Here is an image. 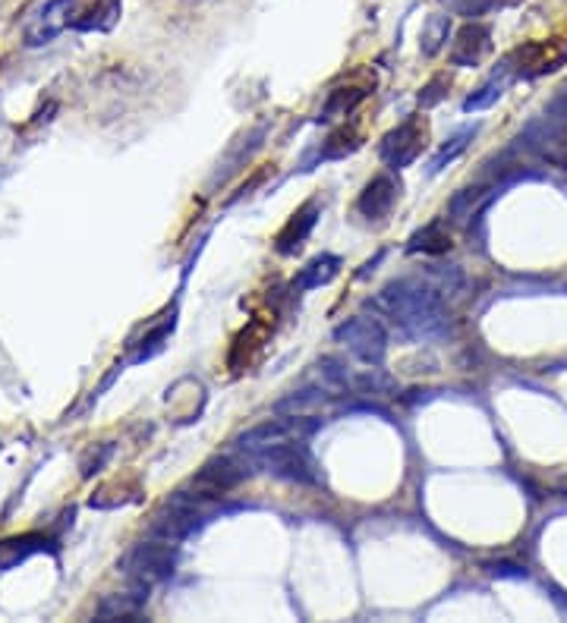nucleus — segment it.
Returning <instances> with one entry per match:
<instances>
[{
  "instance_id": "6e6552de",
  "label": "nucleus",
  "mask_w": 567,
  "mask_h": 623,
  "mask_svg": "<svg viewBox=\"0 0 567 623\" xmlns=\"http://www.w3.org/2000/svg\"><path fill=\"white\" fill-rule=\"evenodd\" d=\"M73 7H76V0H45L25 23V45L42 47L54 42L70 25Z\"/></svg>"
},
{
  "instance_id": "4be33fe9",
  "label": "nucleus",
  "mask_w": 567,
  "mask_h": 623,
  "mask_svg": "<svg viewBox=\"0 0 567 623\" xmlns=\"http://www.w3.org/2000/svg\"><path fill=\"white\" fill-rule=\"evenodd\" d=\"M451 35V16L445 13H432L429 20L423 23V35H420V47H423L425 57H432V54H438L445 42H448Z\"/></svg>"
},
{
  "instance_id": "a211bd4d",
  "label": "nucleus",
  "mask_w": 567,
  "mask_h": 623,
  "mask_svg": "<svg viewBox=\"0 0 567 623\" xmlns=\"http://www.w3.org/2000/svg\"><path fill=\"white\" fill-rule=\"evenodd\" d=\"M337 271H341V258H337V255H315L307 268L297 275L293 287H297V290H315V287H322V283H331V280L337 277Z\"/></svg>"
},
{
  "instance_id": "aec40b11",
  "label": "nucleus",
  "mask_w": 567,
  "mask_h": 623,
  "mask_svg": "<svg viewBox=\"0 0 567 623\" xmlns=\"http://www.w3.org/2000/svg\"><path fill=\"white\" fill-rule=\"evenodd\" d=\"M363 98H366V89H356V86L334 89V92H329V98H325L319 120H337V116H347Z\"/></svg>"
},
{
  "instance_id": "6ab92c4d",
  "label": "nucleus",
  "mask_w": 567,
  "mask_h": 623,
  "mask_svg": "<svg viewBox=\"0 0 567 623\" xmlns=\"http://www.w3.org/2000/svg\"><path fill=\"white\" fill-rule=\"evenodd\" d=\"M407 249H410V253H425V255L448 253L451 233L445 231V224H442V221H432V224H425L423 231H416L413 236H410Z\"/></svg>"
},
{
  "instance_id": "20e7f679",
  "label": "nucleus",
  "mask_w": 567,
  "mask_h": 623,
  "mask_svg": "<svg viewBox=\"0 0 567 623\" xmlns=\"http://www.w3.org/2000/svg\"><path fill=\"white\" fill-rule=\"evenodd\" d=\"M123 574L140 582V586H155L174 574L177 567V552H174V542H162V538H152V542H142L133 552L123 557Z\"/></svg>"
},
{
  "instance_id": "393cba45",
  "label": "nucleus",
  "mask_w": 567,
  "mask_h": 623,
  "mask_svg": "<svg viewBox=\"0 0 567 623\" xmlns=\"http://www.w3.org/2000/svg\"><path fill=\"white\" fill-rule=\"evenodd\" d=\"M442 3L448 7V13H454V16L479 20V16H486L496 7L498 0H442Z\"/></svg>"
},
{
  "instance_id": "f3484780",
  "label": "nucleus",
  "mask_w": 567,
  "mask_h": 623,
  "mask_svg": "<svg viewBox=\"0 0 567 623\" xmlns=\"http://www.w3.org/2000/svg\"><path fill=\"white\" fill-rule=\"evenodd\" d=\"M47 542L45 535H35V532H29V535H16V538H7V542H0V570H13L16 564H23L25 557H32V554L45 552Z\"/></svg>"
},
{
  "instance_id": "1a4fd4ad",
  "label": "nucleus",
  "mask_w": 567,
  "mask_h": 623,
  "mask_svg": "<svg viewBox=\"0 0 567 623\" xmlns=\"http://www.w3.org/2000/svg\"><path fill=\"white\" fill-rule=\"evenodd\" d=\"M523 142H526V148H533L545 162H567V126L558 123V120H552V116L530 123L523 130Z\"/></svg>"
},
{
  "instance_id": "7ed1b4c3",
  "label": "nucleus",
  "mask_w": 567,
  "mask_h": 623,
  "mask_svg": "<svg viewBox=\"0 0 567 623\" xmlns=\"http://www.w3.org/2000/svg\"><path fill=\"white\" fill-rule=\"evenodd\" d=\"M253 466L265 469L268 476L275 479H284V482H297V485H319V472H315V463L307 454V447L297 441H278L271 447L259 450L256 457H249Z\"/></svg>"
},
{
  "instance_id": "423d86ee",
  "label": "nucleus",
  "mask_w": 567,
  "mask_h": 623,
  "mask_svg": "<svg viewBox=\"0 0 567 623\" xmlns=\"http://www.w3.org/2000/svg\"><path fill=\"white\" fill-rule=\"evenodd\" d=\"M249 457L246 460H236V457H214L209 460L199 472H196V479H192V491L199 494V498H205V501H212L218 494H227L231 488L243 482L246 476H249Z\"/></svg>"
},
{
  "instance_id": "f257e3e1",
  "label": "nucleus",
  "mask_w": 567,
  "mask_h": 623,
  "mask_svg": "<svg viewBox=\"0 0 567 623\" xmlns=\"http://www.w3.org/2000/svg\"><path fill=\"white\" fill-rule=\"evenodd\" d=\"M376 305L394 322L398 334L407 341H432L445 334L448 315L438 293H432L423 283L413 280H394L378 293Z\"/></svg>"
},
{
  "instance_id": "f8f14e48",
  "label": "nucleus",
  "mask_w": 567,
  "mask_h": 623,
  "mask_svg": "<svg viewBox=\"0 0 567 623\" xmlns=\"http://www.w3.org/2000/svg\"><path fill=\"white\" fill-rule=\"evenodd\" d=\"M297 435V422L290 419H268V422H262L256 429H249V432H243L240 438H236V450L240 454H246V457H256L259 450L265 447H271V444H278V441H290Z\"/></svg>"
},
{
  "instance_id": "a878e982",
  "label": "nucleus",
  "mask_w": 567,
  "mask_h": 623,
  "mask_svg": "<svg viewBox=\"0 0 567 623\" xmlns=\"http://www.w3.org/2000/svg\"><path fill=\"white\" fill-rule=\"evenodd\" d=\"M120 16V0H108L98 13H92V20H79V23H73L76 29H82V32H89V29H111V25L118 23Z\"/></svg>"
},
{
  "instance_id": "f03ea898",
  "label": "nucleus",
  "mask_w": 567,
  "mask_h": 623,
  "mask_svg": "<svg viewBox=\"0 0 567 623\" xmlns=\"http://www.w3.org/2000/svg\"><path fill=\"white\" fill-rule=\"evenodd\" d=\"M205 523V498H199L196 491H177L170 494L165 508L155 513L152 520V535L162 542H184L187 535L199 530Z\"/></svg>"
},
{
  "instance_id": "cd10ccee",
  "label": "nucleus",
  "mask_w": 567,
  "mask_h": 623,
  "mask_svg": "<svg viewBox=\"0 0 567 623\" xmlns=\"http://www.w3.org/2000/svg\"><path fill=\"white\" fill-rule=\"evenodd\" d=\"M445 86H448V79H442V76H438V79H432L423 92H420V104H423V108L438 104V101H442V94H445V92H438V89H445Z\"/></svg>"
},
{
  "instance_id": "0eeeda50",
  "label": "nucleus",
  "mask_w": 567,
  "mask_h": 623,
  "mask_svg": "<svg viewBox=\"0 0 567 623\" xmlns=\"http://www.w3.org/2000/svg\"><path fill=\"white\" fill-rule=\"evenodd\" d=\"M423 142H425V123L420 116H410V120H403L401 126H394L388 136L381 138L378 155H381V162L388 164V167L401 170V167H410V164L420 158Z\"/></svg>"
},
{
  "instance_id": "dca6fc26",
  "label": "nucleus",
  "mask_w": 567,
  "mask_h": 623,
  "mask_svg": "<svg viewBox=\"0 0 567 623\" xmlns=\"http://www.w3.org/2000/svg\"><path fill=\"white\" fill-rule=\"evenodd\" d=\"M262 138H265V123H262V126H256V130H253V133H249L246 138H240L234 148H231V152L224 155V162L218 164V170H214L212 186L224 183V180H227L231 174H236V170H240L243 164L249 162V155H253V152L259 148Z\"/></svg>"
},
{
  "instance_id": "9d476101",
  "label": "nucleus",
  "mask_w": 567,
  "mask_h": 623,
  "mask_svg": "<svg viewBox=\"0 0 567 623\" xmlns=\"http://www.w3.org/2000/svg\"><path fill=\"white\" fill-rule=\"evenodd\" d=\"M489 51H492V29L470 20L457 32V42L451 47V64L464 69L479 67L489 57Z\"/></svg>"
},
{
  "instance_id": "39448f33",
  "label": "nucleus",
  "mask_w": 567,
  "mask_h": 623,
  "mask_svg": "<svg viewBox=\"0 0 567 623\" xmlns=\"http://www.w3.org/2000/svg\"><path fill=\"white\" fill-rule=\"evenodd\" d=\"M334 341L344 344L356 359L369 363V366H381L385 363V353H388V334L376 319H366V315H354L347 322H341L334 327Z\"/></svg>"
},
{
  "instance_id": "4468645a",
  "label": "nucleus",
  "mask_w": 567,
  "mask_h": 623,
  "mask_svg": "<svg viewBox=\"0 0 567 623\" xmlns=\"http://www.w3.org/2000/svg\"><path fill=\"white\" fill-rule=\"evenodd\" d=\"M315 221H319V202H307V205L300 208V211L287 221V227L278 233V253H297V249L307 243V236L312 233V227H315Z\"/></svg>"
},
{
  "instance_id": "2eb2a0df",
  "label": "nucleus",
  "mask_w": 567,
  "mask_h": 623,
  "mask_svg": "<svg viewBox=\"0 0 567 623\" xmlns=\"http://www.w3.org/2000/svg\"><path fill=\"white\" fill-rule=\"evenodd\" d=\"M511 76H514V60L508 57V60H504V64H501V67H498L496 73H492V76H489V79L470 94V98H467V101H464V111L472 114V111H486V108H492L498 98L504 94V89L511 86Z\"/></svg>"
},
{
  "instance_id": "5701e85b",
  "label": "nucleus",
  "mask_w": 567,
  "mask_h": 623,
  "mask_svg": "<svg viewBox=\"0 0 567 623\" xmlns=\"http://www.w3.org/2000/svg\"><path fill=\"white\" fill-rule=\"evenodd\" d=\"M482 189L479 186H467V189H460V192H454V199H451V205H448V211H451V218L454 221H467V218H472V211H476V205L482 202Z\"/></svg>"
},
{
  "instance_id": "9b49d317",
  "label": "nucleus",
  "mask_w": 567,
  "mask_h": 623,
  "mask_svg": "<svg viewBox=\"0 0 567 623\" xmlns=\"http://www.w3.org/2000/svg\"><path fill=\"white\" fill-rule=\"evenodd\" d=\"M398 196H401L398 180L388 177V174H378V177H373L369 183L363 186V192H359V199H356V211H359L363 218H369V221H381V218L391 214Z\"/></svg>"
},
{
  "instance_id": "bb28decb",
  "label": "nucleus",
  "mask_w": 567,
  "mask_h": 623,
  "mask_svg": "<svg viewBox=\"0 0 567 623\" xmlns=\"http://www.w3.org/2000/svg\"><path fill=\"white\" fill-rule=\"evenodd\" d=\"M545 116H552V120H558V123L567 126V86L545 104Z\"/></svg>"
},
{
  "instance_id": "412c9836",
  "label": "nucleus",
  "mask_w": 567,
  "mask_h": 623,
  "mask_svg": "<svg viewBox=\"0 0 567 623\" xmlns=\"http://www.w3.org/2000/svg\"><path fill=\"white\" fill-rule=\"evenodd\" d=\"M476 136V126H467V130H460V133H454V136L435 152V158L429 162V174H438V170H445L451 162H457L464 152H467V145H470V138Z\"/></svg>"
},
{
  "instance_id": "b1692460",
  "label": "nucleus",
  "mask_w": 567,
  "mask_h": 623,
  "mask_svg": "<svg viewBox=\"0 0 567 623\" xmlns=\"http://www.w3.org/2000/svg\"><path fill=\"white\" fill-rule=\"evenodd\" d=\"M359 148V133L356 130H337L334 136L325 142V152H322V158H344V155H351Z\"/></svg>"
},
{
  "instance_id": "ddd939ff",
  "label": "nucleus",
  "mask_w": 567,
  "mask_h": 623,
  "mask_svg": "<svg viewBox=\"0 0 567 623\" xmlns=\"http://www.w3.org/2000/svg\"><path fill=\"white\" fill-rule=\"evenodd\" d=\"M148 589H152V586L133 582L130 592L111 596V599L101 601V608H98L94 618H98V621H140L142 608H145V601H148Z\"/></svg>"
}]
</instances>
